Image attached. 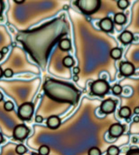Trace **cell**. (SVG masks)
Listing matches in <instances>:
<instances>
[{
  "instance_id": "obj_28",
  "label": "cell",
  "mask_w": 139,
  "mask_h": 155,
  "mask_svg": "<svg viewBox=\"0 0 139 155\" xmlns=\"http://www.w3.org/2000/svg\"><path fill=\"white\" fill-rule=\"evenodd\" d=\"M4 7H5V5H4V3L2 0H0V16H2V12L3 11Z\"/></svg>"
},
{
  "instance_id": "obj_27",
  "label": "cell",
  "mask_w": 139,
  "mask_h": 155,
  "mask_svg": "<svg viewBox=\"0 0 139 155\" xmlns=\"http://www.w3.org/2000/svg\"><path fill=\"white\" fill-rule=\"evenodd\" d=\"M73 72L74 75H78L79 74L80 72V68L78 67H73Z\"/></svg>"
},
{
  "instance_id": "obj_36",
  "label": "cell",
  "mask_w": 139,
  "mask_h": 155,
  "mask_svg": "<svg viewBox=\"0 0 139 155\" xmlns=\"http://www.w3.org/2000/svg\"><path fill=\"white\" fill-rule=\"evenodd\" d=\"M3 94L0 92V102H2L3 101Z\"/></svg>"
},
{
  "instance_id": "obj_8",
  "label": "cell",
  "mask_w": 139,
  "mask_h": 155,
  "mask_svg": "<svg viewBox=\"0 0 139 155\" xmlns=\"http://www.w3.org/2000/svg\"><path fill=\"white\" fill-rule=\"evenodd\" d=\"M124 131L125 127L124 125L120 123H115L109 127L108 134L111 137L116 138V137H118L122 135Z\"/></svg>"
},
{
  "instance_id": "obj_5",
  "label": "cell",
  "mask_w": 139,
  "mask_h": 155,
  "mask_svg": "<svg viewBox=\"0 0 139 155\" xmlns=\"http://www.w3.org/2000/svg\"><path fill=\"white\" fill-rule=\"evenodd\" d=\"M30 132L29 129L25 124H18L14 128L13 130V137L16 140L24 141L27 137Z\"/></svg>"
},
{
  "instance_id": "obj_22",
  "label": "cell",
  "mask_w": 139,
  "mask_h": 155,
  "mask_svg": "<svg viewBox=\"0 0 139 155\" xmlns=\"http://www.w3.org/2000/svg\"><path fill=\"white\" fill-rule=\"evenodd\" d=\"M3 107L7 111H11L15 108V105L11 101H7L3 105Z\"/></svg>"
},
{
  "instance_id": "obj_35",
  "label": "cell",
  "mask_w": 139,
  "mask_h": 155,
  "mask_svg": "<svg viewBox=\"0 0 139 155\" xmlns=\"http://www.w3.org/2000/svg\"><path fill=\"white\" fill-rule=\"evenodd\" d=\"M137 141H138V139L137 138V137H133V143H137Z\"/></svg>"
},
{
  "instance_id": "obj_32",
  "label": "cell",
  "mask_w": 139,
  "mask_h": 155,
  "mask_svg": "<svg viewBox=\"0 0 139 155\" xmlns=\"http://www.w3.org/2000/svg\"><path fill=\"white\" fill-rule=\"evenodd\" d=\"M133 122L134 123H139V116L137 115V116H135V117L133 118Z\"/></svg>"
},
{
  "instance_id": "obj_16",
  "label": "cell",
  "mask_w": 139,
  "mask_h": 155,
  "mask_svg": "<svg viewBox=\"0 0 139 155\" xmlns=\"http://www.w3.org/2000/svg\"><path fill=\"white\" fill-rule=\"evenodd\" d=\"M63 64L64 67L67 68H70L74 65V59L71 56H66L63 59Z\"/></svg>"
},
{
  "instance_id": "obj_14",
  "label": "cell",
  "mask_w": 139,
  "mask_h": 155,
  "mask_svg": "<svg viewBox=\"0 0 139 155\" xmlns=\"http://www.w3.org/2000/svg\"><path fill=\"white\" fill-rule=\"evenodd\" d=\"M114 21L116 24L123 25L125 24L127 21L126 16H125L122 12H118L116 13L114 16Z\"/></svg>"
},
{
  "instance_id": "obj_4",
  "label": "cell",
  "mask_w": 139,
  "mask_h": 155,
  "mask_svg": "<svg viewBox=\"0 0 139 155\" xmlns=\"http://www.w3.org/2000/svg\"><path fill=\"white\" fill-rule=\"evenodd\" d=\"M34 107L31 102H25L18 110V117L23 120H29L33 117Z\"/></svg>"
},
{
  "instance_id": "obj_3",
  "label": "cell",
  "mask_w": 139,
  "mask_h": 155,
  "mask_svg": "<svg viewBox=\"0 0 139 155\" xmlns=\"http://www.w3.org/2000/svg\"><path fill=\"white\" fill-rule=\"evenodd\" d=\"M110 89V85L107 81L104 80H98L91 84V93L95 96L103 97L106 94Z\"/></svg>"
},
{
  "instance_id": "obj_10",
  "label": "cell",
  "mask_w": 139,
  "mask_h": 155,
  "mask_svg": "<svg viewBox=\"0 0 139 155\" xmlns=\"http://www.w3.org/2000/svg\"><path fill=\"white\" fill-rule=\"evenodd\" d=\"M47 126L49 128L52 130H55L57 129L61 124V120L60 119L57 115H51L47 119Z\"/></svg>"
},
{
  "instance_id": "obj_2",
  "label": "cell",
  "mask_w": 139,
  "mask_h": 155,
  "mask_svg": "<svg viewBox=\"0 0 139 155\" xmlns=\"http://www.w3.org/2000/svg\"><path fill=\"white\" fill-rule=\"evenodd\" d=\"M76 5L80 11L86 15H90L97 12L101 7L99 0H78Z\"/></svg>"
},
{
  "instance_id": "obj_21",
  "label": "cell",
  "mask_w": 139,
  "mask_h": 155,
  "mask_svg": "<svg viewBox=\"0 0 139 155\" xmlns=\"http://www.w3.org/2000/svg\"><path fill=\"white\" fill-rule=\"evenodd\" d=\"M122 87L119 84H115L113 85L112 88V93L115 95H120V94L122 93Z\"/></svg>"
},
{
  "instance_id": "obj_20",
  "label": "cell",
  "mask_w": 139,
  "mask_h": 155,
  "mask_svg": "<svg viewBox=\"0 0 139 155\" xmlns=\"http://www.w3.org/2000/svg\"><path fill=\"white\" fill-rule=\"evenodd\" d=\"M129 5V2L128 0H118L117 2V6L120 9H125Z\"/></svg>"
},
{
  "instance_id": "obj_9",
  "label": "cell",
  "mask_w": 139,
  "mask_h": 155,
  "mask_svg": "<svg viewBox=\"0 0 139 155\" xmlns=\"http://www.w3.org/2000/svg\"><path fill=\"white\" fill-rule=\"evenodd\" d=\"M99 26L103 31L111 32L113 31L114 23L110 18L106 17L100 20L99 22Z\"/></svg>"
},
{
  "instance_id": "obj_37",
  "label": "cell",
  "mask_w": 139,
  "mask_h": 155,
  "mask_svg": "<svg viewBox=\"0 0 139 155\" xmlns=\"http://www.w3.org/2000/svg\"><path fill=\"white\" fill-rule=\"evenodd\" d=\"M3 54H2L1 51H0V61H1V60L3 59Z\"/></svg>"
},
{
  "instance_id": "obj_25",
  "label": "cell",
  "mask_w": 139,
  "mask_h": 155,
  "mask_svg": "<svg viewBox=\"0 0 139 155\" xmlns=\"http://www.w3.org/2000/svg\"><path fill=\"white\" fill-rule=\"evenodd\" d=\"M125 155H139V149H131L126 153Z\"/></svg>"
},
{
  "instance_id": "obj_13",
  "label": "cell",
  "mask_w": 139,
  "mask_h": 155,
  "mask_svg": "<svg viewBox=\"0 0 139 155\" xmlns=\"http://www.w3.org/2000/svg\"><path fill=\"white\" fill-rule=\"evenodd\" d=\"M118 114L120 117L128 119L131 115V110L128 106H123L120 109Z\"/></svg>"
},
{
  "instance_id": "obj_7",
  "label": "cell",
  "mask_w": 139,
  "mask_h": 155,
  "mask_svg": "<svg viewBox=\"0 0 139 155\" xmlns=\"http://www.w3.org/2000/svg\"><path fill=\"white\" fill-rule=\"evenodd\" d=\"M135 71L134 64L131 62L125 61L120 64V72L124 76H132Z\"/></svg>"
},
{
  "instance_id": "obj_39",
  "label": "cell",
  "mask_w": 139,
  "mask_h": 155,
  "mask_svg": "<svg viewBox=\"0 0 139 155\" xmlns=\"http://www.w3.org/2000/svg\"><path fill=\"white\" fill-rule=\"evenodd\" d=\"M31 155H40V154H38V153H32Z\"/></svg>"
},
{
  "instance_id": "obj_6",
  "label": "cell",
  "mask_w": 139,
  "mask_h": 155,
  "mask_svg": "<svg viewBox=\"0 0 139 155\" xmlns=\"http://www.w3.org/2000/svg\"><path fill=\"white\" fill-rule=\"evenodd\" d=\"M116 103L111 98L103 101L100 105V110L104 114H110L113 113L116 110Z\"/></svg>"
},
{
  "instance_id": "obj_11",
  "label": "cell",
  "mask_w": 139,
  "mask_h": 155,
  "mask_svg": "<svg viewBox=\"0 0 139 155\" xmlns=\"http://www.w3.org/2000/svg\"><path fill=\"white\" fill-rule=\"evenodd\" d=\"M133 38L134 36L133 33L131 31H128V30L123 31L119 36L120 41L124 45H128L131 43L133 41Z\"/></svg>"
},
{
  "instance_id": "obj_19",
  "label": "cell",
  "mask_w": 139,
  "mask_h": 155,
  "mask_svg": "<svg viewBox=\"0 0 139 155\" xmlns=\"http://www.w3.org/2000/svg\"><path fill=\"white\" fill-rule=\"evenodd\" d=\"M15 151H16V153L17 154H19V155H23L25 153H27V148L25 147L24 145L20 144V145H18L16 146V149H15Z\"/></svg>"
},
{
  "instance_id": "obj_29",
  "label": "cell",
  "mask_w": 139,
  "mask_h": 155,
  "mask_svg": "<svg viewBox=\"0 0 139 155\" xmlns=\"http://www.w3.org/2000/svg\"><path fill=\"white\" fill-rule=\"evenodd\" d=\"M1 51L2 52L3 54H6L8 52V48H7V46H4L3 48H2Z\"/></svg>"
},
{
  "instance_id": "obj_12",
  "label": "cell",
  "mask_w": 139,
  "mask_h": 155,
  "mask_svg": "<svg viewBox=\"0 0 139 155\" xmlns=\"http://www.w3.org/2000/svg\"><path fill=\"white\" fill-rule=\"evenodd\" d=\"M59 46V48L63 51H68L71 49V41L68 38H63L60 41Z\"/></svg>"
},
{
  "instance_id": "obj_31",
  "label": "cell",
  "mask_w": 139,
  "mask_h": 155,
  "mask_svg": "<svg viewBox=\"0 0 139 155\" xmlns=\"http://www.w3.org/2000/svg\"><path fill=\"white\" fill-rule=\"evenodd\" d=\"M79 78L78 76V75H74L73 76V80L75 81V82H77V81H79Z\"/></svg>"
},
{
  "instance_id": "obj_17",
  "label": "cell",
  "mask_w": 139,
  "mask_h": 155,
  "mask_svg": "<svg viewBox=\"0 0 139 155\" xmlns=\"http://www.w3.org/2000/svg\"><path fill=\"white\" fill-rule=\"evenodd\" d=\"M120 153V149L116 145H111L107 150V155H119Z\"/></svg>"
},
{
  "instance_id": "obj_15",
  "label": "cell",
  "mask_w": 139,
  "mask_h": 155,
  "mask_svg": "<svg viewBox=\"0 0 139 155\" xmlns=\"http://www.w3.org/2000/svg\"><path fill=\"white\" fill-rule=\"evenodd\" d=\"M111 57L115 60L120 59L121 57V55H122V51L119 48H114L111 50L110 52Z\"/></svg>"
},
{
  "instance_id": "obj_18",
  "label": "cell",
  "mask_w": 139,
  "mask_h": 155,
  "mask_svg": "<svg viewBox=\"0 0 139 155\" xmlns=\"http://www.w3.org/2000/svg\"><path fill=\"white\" fill-rule=\"evenodd\" d=\"M50 153V149L46 145H42L38 148V154L40 155H48Z\"/></svg>"
},
{
  "instance_id": "obj_38",
  "label": "cell",
  "mask_w": 139,
  "mask_h": 155,
  "mask_svg": "<svg viewBox=\"0 0 139 155\" xmlns=\"http://www.w3.org/2000/svg\"><path fill=\"white\" fill-rule=\"evenodd\" d=\"M15 2L16 3H18V4H21L24 2V1H15Z\"/></svg>"
},
{
  "instance_id": "obj_30",
  "label": "cell",
  "mask_w": 139,
  "mask_h": 155,
  "mask_svg": "<svg viewBox=\"0 0 139 155\" xmlns=\"http://www.w3.org/2000/svg\"><path fill=\"white\" fill-rule=\"evenodd\" d=\"M133 112H134V114H137V115H138V114H139V107H138V106L134 107Z\"/></svg>"
},
{
  "instance_id": "obj_33",
  "label": "cell",
  "mask_w": 139,
  "mask_h": 155,
  "mask_svg": "<svg viewBox=\"0 0 139 155\" xmlns=\"http://www.w3.org/2000/svg\"><path fill=\"white\" fill-rule=\"evenodd\" d=\"M3 141H4V138H3V135L2 134V133L0 132V144H1L2 143H3Z\"/></svg>"
},
{
  "instance_id": "obj_1",
  "label": "cell",
  "mask_w": 139,
  "mask_h": 155,
  "mask_svg": "<svg viewBox=\"0 0 139 155\" xmlns=\"http://www.w3.org/2000/svg\"><path fill=\"white\" fill-rule=\"evenodd\" d=\"M43 88L46 95L56 102L75 105L79 101V91L69 84L50 79L46 81Z\"/></svg>"
},
{
  "instance_id": "obj_23",
  "label": "cell",
  "mask_w": 139,
  "mask_h": 155,
  "mask_svg": "<svg viewBox=\"0 0 139 155\" xmlns=\"http://www.w3.org/2000/svg\"><path fill=\"white\" fill-rule=\"evenodd\" d=\"M88 155H102V152L98 147H93L89 150Z\"/></svg>"
},
{
  "instance_id": "obj_24",
  "label": "cell",
  "mask_w": 139,
  "mask_h": 155,
  "mask_svg": "<svg viewBox=\"0 0 139 155\" xmlns=\"http://www.w3.org/2000/svg\"><path fill=\"white\" fill-rule=\"evenodd\" d=\"M14 74V72L11 68H6V69L3 71V76L6 78H11Z\"/></svg>"
},
{
  "instance_id": "obj_34",
  "label": "cell",
  "mask_w": 139,
  "mask_h": 155,
  "mask_svg": "<svg viewBox=\"0 0 139 155\" xmlns=\"http://www.w3.org/2000/svg\"><path fill=\"white\" fill-rule=\"evenodd\" d=\"M3 76V71L2 70V67H0V78Z\"/></svg>"
},
{
  "instance_id": "obj_26",
  "label": "cell",
  "mask_w": 139,
  "mask_h": 155,
  "mask_svg": "<svg viewBox=\"0 0 139 155\" xmlns=\"http://www.w3.org/2000/svg\"><path fill=\"white\" fill-rule=\"evenodd\" d=\"M43 120H44V118L42 117L41 115H37L35 117V121L37 123H41L43 122Z\"/></svg>"
}]
</instances>
